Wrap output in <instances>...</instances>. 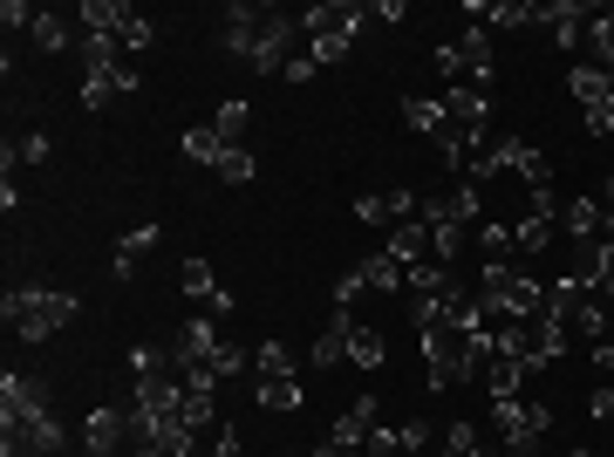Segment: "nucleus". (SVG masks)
Listing matches in <instances>:
<instances>
[{"label":"nucleus","instance_id":"a19ab883","mask_svg":"<svg viewBox=\"0 0 614 457\" xmlns=\"http://www.w3.org/2000/svg\"><path fill=\"white\" fill-rule=\"evenodd\" d=\"M403 450L423 457V450H430V423H403Z\"/></svg>","mask_w":614,"mask_h":457},{"label":"nucleus","instance_id":"ddd939ff","mask_svg":"<svg viewBox=\"0 0 614 457\" xmlns=\"http://www.w3.org/2000/svg\"><path fill=\"white\" fill-rule=\"evenodd\" d=\"M116 35H75V55H83L89 75H123V55H116Z\"/></svg>","mask_w":614,"mask_h":457},{"label":"nucleus","instance_id":"7c9ffc66","mask_svg":"<svg viewBox=\"0 0 614 457\" xmlns=\"http://www.w3.org/2000/svg\"><path fill=\"white\" fill-rule=\"evenodd\" d=\"M355 225H396L390 192H363V198H355Z\"/></svg>","mask_w":614,"mask_h":457},{"label":"nucleus","instance_id":"412c9836","mask_svg":"<svg viewBox=\"0 0 614 457\" xmlns=\"http://www.w3.org/2000/svg\"><path fill=\"white\" fill-rule=\"evenodd\" d=\"M363 281L376 294H396V287H409V267L396 260V252H376V260H363Z\"/></svg>","mask_w":614,"mask_h":457},{"label":"nucleus","instance_id":"39448f33","mask_svg":"<svg viewBox=\"0 0 614 457\" xmlns=\"http://www.w3.org/2000/svg\"><path fill=\"white\" fill-rule=\"evenodd\" d=\"M478 206H484V185L457 177V185H444V192L417 198V219H423V225H438V219H451V225H471V219H478Z\"/></svg>","mask_w":614,"mask_h":457},{"label":"nucleus","instance_id":"37998d69","mask_svg":"<svg viewBox=\"0 0 614 457\" xmlns=\"http://www.w3.org/2000/svg\"><path fill=\"white\" fill-rule=\"evenodd\" d=\"M587 417L607 423V417H614V390H594V396H587Z\"/></svg>","mask_w":614,"mask_h":457},{"label":"nucleus","instance_id":"9b49d317","mask_svg":"<svg viewBox=\"0 0 614 457\" xmlns=\"http://www.w3.org/2000/svg\"><path fill=\"white\" fill-rule=\"evenodd\" d=\"M519 390H526V362H519V355H492L484 396H492V403H519Z\"/></svg>","mask_w":614,"mask_h":457},{"label":"nucleus","instance_id":"49530a36","mask_svg":"<svg viewBox=\"0 0 614 457\" xmlns=\"http://www.w3.org/2000/svg\"><path fill=\"white\" fill-rule=\"evenodd\" d=\"M587 355H594V369H607V375H614V348H607V342H594Z\"/></svg>","mask_w":614,"mask_h":457},{"label":"nucleus","instance_id":"09e8293b","mask_svg":"<svg viewBox=\"0 0 614 457\" xmlns=\"http://www.w3.org/2000/svg\"><path fill=\"white\" fill-rule=\"evenodd\" d=\"M315 457H355V450H342V444H321V450H315Z\"/></svg>","mask_w":614,"mask_h":457},{"label":"nucleus","instance_id":"0eeeda50","mask_svg":"<svg viewBox=\"0 0 614 457\" xmlns=\"http://www.w3.org/2000/svg\"><path fill=\"white\" fill-rule=\"evenodd\" d=\"M219 342H225V335H219V321H212V314H198V321L177 328V348H171V355H177V369H212ZM212 375H219V369H212Z\"/></svg>","mask_w":614,"mask_h":457},{"label":"nucleus","instance_id":"c9c22d12","mask_svg":"<svg viewBox=\"0 0 614 457\" xmlns=\"http://www.w3.org/2000/svg\"><path fill=\"white\" fill-rule=\"evenodd\" d=\"M363 450H369V457H396V450H403V430H390V423H376Z\"/></svg>","mask_w":614,"mask_h":457},{"label":"nucleus","instance_id":"a18cd8bd","mask_svg":"<svg viewBox=\"0 0 614 457\" xmlns=\"http://www.w3.org/2000/svg\"><path fill=\"white\" fill-rule=\"evenodd\" d=\"M212 457H240V430H219V437H212Z\"/></svg>","mask_w":614,"mask_h":457},{"label":"nucleus","instance_id":"2eb2a0df","mask_svg":"<svg viewBox=\"0 0 614 457\" xmlns=\"http://www.w3.org/2000/svg\"><path fill=\"white\" fill-rule=\"evenodd\" d=\"M390 252H396L403 267L430 260V225H423V219H403V225H390Z\"/></svg>","mask_w":614,"mask_h":457},{"label":"nucleus","instance_id":"20e7f679","mask_svg":"<svg viewBox=\"0 0 614 457\" xmlns=\"http://www.w3.org/2000/svg\"><path fill=\"white\" fill-rule=\"evenodd\" d=\"M363 21H369V8H363V0H315V8L300 14V35L355 48V35H363Z\"/></svg>","mask_w":614,"mask_h":457},{"label":"nucleus","instance_id":"f8f14e48","mask_svg":"<svg viewBox=\"0 0 614 457\" xmlns=\"http://www.w3.org/2000/svg\"><path fill=\"white\" fill-rule=\"evenodd\" d=\"M567 89L580 96V110H594V103H607V96H614V75L601 62H574L567 69Z\"/></svg>","mask_w":614,"mask_h":457},{"label":"nucleus","instance_id":"4be33fe9","mask_svg":"<svg viewBox=\"0 0 614 457\" xmlns=\"http://www.w3.org/2000/svg\"><path fill=\"white\" fill-rule=\"evenodd\" d=\"M403 123H409V131H430V137H444V131H451L444 103H430V96H403Z\"/></svg>","mask_w":614,"mask_h":457},{"label":"nucleus","instance_id":"4468645a","mask_svg":"<svg viewBox=\"0 0 614 457\" xmlns=\"http://www.w3.org/2000/svg\"><path fill=\"white\" fill-rule=\"evenodd\" d=\"M307 362H315V369H335V362H348V314H335V321L321 328V335H315V348H307Z\"/></svg>","mask_w":614,"mask_h":457},{"label":"nucleus","instance_id":"c03bdc74","mask_svg":"<svg viewBox=\"0 0 614 457\" xmlns=\"http://www.w3.org/2000/svg\"><path fill=\"white\" fill-rule=\"evenodd\" d=\"M315 75H321L315 55H294V62H287V83H315Z\"/></svg>","mask_w":614,"mask_h":457},{"label":"nucleus","instance_id":"79ce46f5","mask_svg":"<svg viewBox=\"0 0 614 457\" xmlns=\"http://www.w3.org/2000/svg\"><path fill=\"white\" fill-rule=\"evenodd\" d=\"M21 164H48V137H41V131L21 137Z\"/></svg>","mask_w":614,"mask_h":457},{"label":"nucleus","instance_id":"8fccbe9b","mask_svg":"<svg viewBox=\"0 0 614 457\" xmlns=\"http://www.w3.org/2000/svg\"><path fill=\"white\" fill-rule=\"evenodd\" d=\"M471 457H499V450H484V444H478V450H471Z\"/></svg>","mask_w":614,"mask_h":457},{"label":"nucleus","instance_id":"4c0bfd02","mask_svg":"<svg viewBox=\"0 0 614 457\" xmlns=\"http://www.w3.org/2000/svg\"><path fill=\"white\" fill-rule=\"evenodd\" d=\"M478 450V430L471 423H451V437H444V457H471Z\"/></svg>","mask_w":614,"mask_h":457},{"label":"nucleus","instance_id":"f3484780","mask_svg":"<svg viewBox=\"0 0 614 457\" xmlns=\"http://www.w3.org/2000/svg\"><path fill=\"white\" fill-rule=\"evenodd\" d=\"M547 246H553V212L532 206L519 225H512V252H547Z\"/></svg>","mask_w":614,"mask_h":457},{"label":"nucleus","instance_id":"c756f323","mask_svg":"<svg viewBox=\"0 0 614 457\" xmlns=\"http://www.w3.org/2000/svg\"><path fill=\"white\" fill-rule=\"evenodd\" d=\"M587 41H594V62L614 75V8H601V21H587Z\"/></svg>","mask_w":614,"mask_h":457},{"label":"nucleus","instance_id":"6ab92c4d","mask_svg":"<svg viewBox=\"0 0 614 457\" xmlns=\"http://www.w3.org/2000/svg\"><path fill=\"white\" fill-rule=\"evenodd\" d=\"M348 362H355V369H382V362H390V348H382V335H376V328L348 321Z\"/></svg>","mask_w":614,"mask_h":457},{"label":"nucleus","instance_id":"1a4fd4ad","mask_svg":"<svg viewBox=\"0 0 614 457\" xmlns=\"http://www.w3.org/2000/svg\"><path fill=\"white\" fill-rule=\"evenodd\" d=\"M444 116L465 131L471 144H484V123H492V96L484 89H465V83H451V103H444Z\"/></svg>","mask_w":614,"mask_h":457},{"label":"nucleus","instance_id":"bb28decb","mask_svg":"<svg viewBox=\"0 0 614 457\" xmlns=\"http://www.w3.org/2000/svg\"><path fill=\"white\" fill-rule=\"evenodd\" d=\"M177 287H185L192 300H205V308H212V294H219V281H212V267H205V260H185V267H177Z\"/></svg>","mask_w":614,"mask_h":457},{"label":"nucleus","instance_id":"473e14b6","mask_svg":"<svg viewBox=\"0 0 614 457\" xmlns=\"http://www.w3.org/2000/svg\"><path fill=\"white\" fill-rule=\"evenodd\" d=\"M219 177H225V185H253V177H260V164H253V150H225V158H219Z\"/></svg>","mask_w":614,"mask_h":457},{"label":"nucleus","instance_id":"e433bc0d","mask_svg":"<svg viewBox=\"0 0 614 457\" xmlns=\"http://www.w3.org/2000/svg\"><path fill=\"white\" fill-rule=\"evenodd\" d=\"M246 362H253V355H246V348H233V342H219V355H212V369H219V383H225V375H240Z\"/></svg>","mask_w":614,"mask_h":457},{"label":"nucleus","instance_id":"cd10ccee","mask_svg":"<svg viewBox=\"0 0 614 457\" xmlns=\"http://www.w3.org/2000/svg\"><path fill=\"white\" fill-rule=\"evenodd\" d=\"M246 116H253V110H246V96H225V103L212 110V131H219L225 144H240V131H246Z\"/></svg>","mask_w":614,"mask_h":457},{"label":"nucleus","instance_id":"9d476101","mask_svg":"<svg viewBox=\"0 0 614 457\" xmlns=\"http://www.w3.org/2000/svg\"><path fill=\"white\" fill-rule=\"evenodd\" d=\"M587 14H594L587 0H553V8H540V21L553 28V41H560V48H574V41L587 35Z\"/></svg>","mask_w":614,"mask_h":457},{"label":"nucleus","instance_id":"ea45409f","mask_svg":"<svg viewBox=\"0 0 614 457\" xmlns=\"http://www.w3.org/2000/svg\"><path fill=\"white\" fill-rule=\"evenodd\" d=\"M355 294H369V281H363V267H348V273H342V281H335V300H342V308H348V300H355Z\"/></svg>","mask_w":614,"mask_h":457},{"label":"nucleus","instance_id":"f03ea898","mask_svg":"<svg viewBox=\"0 0 614 457\" xmlns=\"http://www.w3.org/2000/svg\"><path fill=\"white\" fill-rule=\"evenodd\" d=\"M0 314H8V328L21 342H48L56 328H69L75 314H83V300L62 294V287H14L8 300H0Z\"/></svg>","mask_w":614,"mask_h":457},{"label":"nucleus","instance_id":"a211bd4d","mask_svg":"<svg viewBox=\"0 0 614 457\" xmlns=\"http://www.w3.org/2000/svg\"><path fill=\"white\" fill-rule=\"evenodd\" d=\"M567 233H574V246H587V239H601V233H607L601 198H574V206H567Z\"/></svg>","mask_w":614,"mask_h":457},{"label":"nucleus","instance_id":"72a5a7b5","mask_svg":"<svg viewBox=\"0 0 614 457\" xmlns=\"http://www.w3.org/2000/svg\"><path fill=\"white\" fill-rule=\"evenodd\" d=\"M478 252H484V260H505V252H512V225L484 219V225H478Z\"/></svg>","mask_w":614,"mask_h":457},{"label":"nucleus","instance_id":"58836bf2","mask_svg":"<svg viewBox=\"0 0 614 457\" xmlns=\"http://www.w3.org/2000/svg\"><path fill=\"white\" fill-rule=\"evenodd\" d=\"M35 14H41V8H28V0H8V8H0V21H8V35H14V28H35Z\"/></svg>","mask_w":614,"mask_h":457},{"label":"nucleus","instance_id":"a878e982","mask_svg":"<svg viewBox=\"0 0 614 457\" xmlns=\"http://www.w3.org/2000/svg\"><path fill=\"white\" fill-rule=\"evenodd\" d=\"M158 239H164V225H158V219H144V225H131V233H123V246H116V260H131V267H137V260H144V252L158 246Z\"/></svg>","mask_w":614,"mask_h":457},{"label":"nucleus","instance_id":"f704fd0d","mask_svg":"<svg viewBox=\"0 0 614 457\" xmlns=\"http://www.w3.org/2000/svg\"><path fill=\"white\" fill-rule=\"evenodd\" d=\"M116 41H123V48H150V41H158V28H150V21L131 8V21H123V35H116Z\"/></svg>","mask_w":614,"mask_h":457},{"label":"nucleus","instance_id":"603ef678","mask_svg":"<svg viewBox=\"0 0 614 457\" xmlns=\"http://www.w3.org/2000/svg\"><path fill=\"white\" fill-rule=\"evenodd\" d=\"M601 294H614V281H607V287H601Z\"/></svg>","mask_w":614,"mask_h":457},{"label":"nucleus","instance_id":"c85d7f7f","mask_svg":"<svg viewBox=\"0 0 614 457\" xmlns=\"http://www.w3.org/2000/svg\"><path fill=\"white\" fill-rule=\"evenodd\" d=\"M35 48H41V55H62V48H69V21L62 14H35Z\"/></svg>","mask_w":614,"mask_h":457},{"label":"nucleus","instance_id":"6e6552de","mask_svg":"<svg viewBox=\"0 0 614 457\" xmlns=\"http://www.w3.org/2000/svg\"><path fill=\"white\" fill-rule=\"evenodd\" d=\"M376 423H382V396H355L348 410L335 417V430H328V444H342V450H363Z\"/></svg>","mask_w":614,"mask_h":457},{"label":"nucleus","instance_id":"423d86ee","mask_svg":"<svg viewBox=\"0 0 614 457\" xmlns=\"http://www.w3.org/2000/svg\"><path fill=\"white\" fill-rule=\"evenodd\" d=\"M83 444H89V457H123L131 450V417L116 403H96L89 423H83Z\"/></svg>","mask_w":614,"mask_h":457},{"label":"nucleus","instance_id":"dca6fc26","mask_svg":"<svg viewBox=\"0 0 614 457\" xmlns=\"http://www.w3.org/2000/svg\"><path fill=\"white\" fill-rule=\"evenodd\" d=\"M177 150H185L192 164H212V171H219V158H225L233 144H225V137L212 131V123H198V131H185V137H177Z\"/></svg>","mask_w":614,"mask_h":457},{"label":"nucleus","instance_id":"b1692460","mask_svg":"<svg viewBox=\"0 0 614 457\" xmlns=\"http://www.w3.org/2000/svg\"><path fill=\"white\" fill-rule=\"evenodd\" d=\"M260 410H300V375H260Z\"/></svg>","mask_w":614,"mask_h":457},{"label":"nucleus","instance_id":"3c124183","mask_svg":"<svg viewBox=\"0 0 614 457\" xmlns=\"http://www.w3.org/2000/svg\"><path fill=\"white\" fill-rule=\"evenodd\" d=\"M137 457H164V450H137Z\"/></svg>","mask_w":614,"mask_h":457},{"label":"nucleus","instance_id":"de8ad7c7","mask_svg":"<svg viewBox=\"0 0 614 457\" xmlns=\"http://www.w3.org/2000/svg\"><path fill=\"white\" fill-rule=\"evenodd\" d=\"M601 212L614 219V177H601Z\"/></svg>","mask_w":614,"mask_h":457},{"label":"nucleus","instance_id":"aec40b11","mask_svg":"<svg viewBox=\"0 0 614 457\" xmlns=\"http://www.w3.org/2000/svg\"><path fill=\"white\" fill-rule=\"evenodd\" d=\"M83 35H123V21H131V8H116V0H83Z\"/></svg>","mask_w":614,"mask_h":457},{"label":"nucleus","instance_id":"7ed1b4c3","mask_svg":"<svg viewBox=\"0 0 614 457\" xmlns=\"http://www.w3.org/2000/svg\"><path fill=\"white\" fill-rule=\"evenodd\" d=\"M438 69H444V75H457L465 89H484V96H492V83H499L492 28H484V21H471V28L457 35V41H444V48H438Z\"/></svg>","mask_w":614,"mask_h":457},{"label":"nucleus","instance_id":"5701e85b","mask_svg":"<svg viewBox=\"0 0 614 457\" xmlns=\"http://www.w3.org/2000/svg\"><path fill=\"white\" fill-rule=\"evenodd\" d=\"M567 335H580V342H601L607 335V308H601L594 294H580V308L567 314Z\"/></svg>","mask_w":614,"mask_h":457},{"label":"nucleus","instance_id":"f257e3e1","mask_svg":"<svg viewBox=\"0 0 614 457\" xmlns=\"http://www.w3.org/2000/svg\"><path fill=\"white\" fill-rule=\"evenodd\" d=\"M62 423L48 410V390L35 375H0V457H56Z\"/></svg>","mask_w":614,"mask_h":457},{"label":"nucleus","instance_id":"2f4dec72","mask_svg":"<svg viewBox=\"0 0 614 457\" xmlns=\"http://www.w3.org/2000/svg\"><path fill=\"white\" fill-rule=\"evenodd\" d=\"M253 369H260V375H294V348L287 342H260V348H253Z\"/></svg>","mask_w":614,"mask_h":457},{"label":"nucleus","instance_id":"393cba45","mask_svg":"<svg viewBox=\"0 0 614 457\" xmlns=\"http://www.w3.org/2000/svg\"><path fill=\"white\" fill-rule=\"evenodd\" d=\"M451 287H457V273L444 260H417V267H409V294H451Z\"/></svg>","mask_w":614,"mask_h":457}]
</instances>
